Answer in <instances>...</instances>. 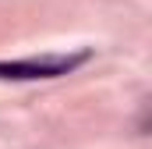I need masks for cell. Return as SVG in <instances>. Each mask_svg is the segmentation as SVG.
<instances>
[{"label":"cell","instance_id":"1","mask_svg":"<svg viewBox=\"0 0 152 149\" xmlns=\"http://www.w3.org/2000/svg\"><path fill=\"white\" fill-rule=\"evenodd\" d=\"M88 60V53H39V57H21V60H0V78L28 82V78H60L71 74Z\"/></svg>","mask_w":152,"mask_h":149}]
</instances>
